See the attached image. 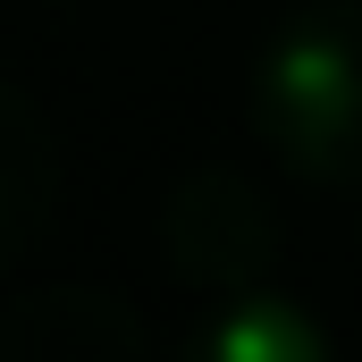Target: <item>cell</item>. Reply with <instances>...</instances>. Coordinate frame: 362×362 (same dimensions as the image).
Instances as JSON below:
<instances>
[{
    "label": "cell",
    "mask_w": 362,
    "mask_h": 362,
    "mask_svg": "<svg viewBox=\"0 0 362 362\" xmlns=\"http://www.w3.org/2000/svg\"><path fill=\"white\" fill-rule=\"evenodd\" d=\"M253 127L278 169L362 185V0H312L253 59Z\"/></svg>",
    "instance_id": "1"
},
{
    "label": "cell",
    "mask_w": 362,
    "mask_h": 362,
    "mask_svg": "<svg viewBox=\"0 0 362 362\" xmlns=\"http://www.w3.org/2000/svg\"><path fill=\"white\" fill-rule=\"evenodd\" d=\"M160 253L177 286L194 295H236V286H262L278 253V219L262 202V185L245 169H194L177 177L169 211H160Z\"/></svg>",
    "instance_id": "2"
},
{
    "label": "cell",
    "mask_w": 362,
    "mask_h": 362,
    "mask_svg": "<svg viewBox=\"0 0 362 362\" xmlns=\"http://www.w3.org/2000/svg\"><path fill=\"white\" fill-rule=\"evenodd\" d=\"M0 354L8 362H118L144 354V320L93 286H68V295H25L0 312Z\"/></svg>",
    "instance_id": "3"
},
{
    "label": "cell",
    "mask_w": 362,
    "mask_h": 362,
    "mask_svg": "<svg viewBox=\"0 0 362 362\" xmlns=\"http://www.w3.org/2000/svg\"><path fill=\"white\" fill-rule=\"evenodd\" d=\"M185 354H202V362H320L329 354V329L295 295H278L262 278V286L211 295V312L185 329Z\"/></svg>",
    "instance_id": "4"
},
{
    "label": "cell",
    "mask_w": 362,
    "mask_h": 362,
    "mask_svg": "<svg viewBox=\"0 0 362 362\" xmlns=\"http://www.w3.org/2000/svg\"><path fill=\"white\" fill-rule=\"evenodd\" d=\"M51 202H59V144L25 93L0 85V270L34 253V236L51 228Z\"/></svg>",
    "instance_id": "5"
}]
</instances>
